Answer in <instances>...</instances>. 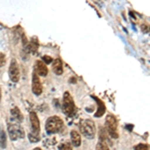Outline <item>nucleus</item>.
I'll list each match as a JSON object with an SVG mask.
<instances>
[{
  "instance_id": "1",
  "label": "nucleus",
  "mask_w": 150,
  "mask_h": 150,
  "mask_svg": "<svg viewBox=\"0 0 150 150\" xmlns=\"http://www.w3.org/2000/svg\"><path fill=\"white\" fill-rule=\"evenodd\" d=\"M45 128H46L47 133L54 134V133L62 131V129L64 128V123L61 118L58 117V116H51L47 119Z\"/></svg>"
},
{
  "instance_id": "2",
  "label": "nucleus",
  "mask_w": 150,
  "mask_h": 150,
  "mask_svg": "<svg viewBox=\"0 0 150 150\" xmlns=\"http://www.w3.org/2000/svg\"><path fill=\"white\" fill-rule=\"evenodd\" d=\"M80 131L86 138L93 139L95 137L96 128L95 124L91 119H85L82 120L80 123Z\"/></svg>"
},
{
  "instance_id": "3",
  "label": "nucleus",
  "mask_w": 150,
  "mask_h": 150,
  "mask_svg": "<svg viewBox=\"0 0 150 150\" xmlns=\"http://www.w3.org/2000/svg\"><path fill=\"white\" fill-rule=\"evenodd\" d=\"M8 134L9 137H10L11 140H17V139H21L24 138V135H25V132H24V129L18 123H8Z\"/></svg>"
},
{
  "instance_id": "4",
  "label": "nucleus",
  "mask_w": 150,
  "mask_h": 150,
  "mask_svg": "<svg viewBox=\"0 0 150 150\" xmlns=\"http://www.w3.org/2000/svg\"><path fill=\"white\" fill-rule=\"evenodd\" d=\"M105 125H106V129H107L108 133L112 138H118L119 134H118V130H117V120L113 115L108 114L106 116V120H105Z\"/></svg>"
},
{
  "instance_id": "5",
  "label": "nucleus",
  "mask_w": 150,
  "mask_h": 150,
  "mask_svg": "<svg viewBox=\"0 0 150 150\" xmlns=\"http://www.w3.org/2000/svg\"><path fill=\"white\" fill-rule=\"evenodd\" d=\"M62 109L67 116H72L75 113V104L69 92H65L63 95Z\"/></svg>"
},
{
  "instance_id": "6",
  "label": "nucleus",
  "mask_w": 150,
  "mask_h": 150,
  "mask_svg": "<svg viewBox=\"0 0 150 150\" xmlns=\"http://www.w3.org/2000/svg\"><path fill=\"white\" fill-rule=\"evenodd\" d=\"M9 78L12 82L16 83V82L19 81L20 79V69H19V65L17 63L15 59H12L10 62V65H9Z\"/></svg>"
},
{
  "instance_id": "7",
  "label": "nucleus",
  "mask_w": 150,
  "mask_h": 150,
  "mask_svg": "<svg viewBox=\"0 0 150 150\" xmlns=\"http://www.w3.org/2000/svg\"><path fill=\"white\" fill-rule=\"evenodd\" d=\"M29 118H30L31 127H32V134L39 136L40 133V122L38 119V116L35 112H30L29 114Z\"/></svg>"
},
{
  "instance_id": "8",
  "label": "nucleus",
  "mask_w": 150,
  "mask_h": 150,
  "mask_svg": "<svg viewBox=\"0 0 150 150\" xmlns=\"http://www.w3.org/2000/svg\"><path fill=\"white\" fill-rule=\"evenodd\" d=\"M42 84H41L40 78L38 77V75L36 73L32 74V92L35 94V95L39 96L42 94Z\"/></svg>"
},
{
  "instance_id": "9",
  "label": "nucleus",
  "mask_w": 150,
  "mask_h": 150,
  "mask_svg": "<svg viewBox=\"0 0 150 150\" xmlns=\"http://www.w3.org/2000/svg\"><path fill=\"white\" fill-rule=\"evenodd\" d=\"M34 73L40 76H46L48 73V68L46 64L41 60H36L34 64Z\"/></svg>"
},
{
  "instance_id": "10",
  "label": "nucleus",
  "mask_w": 150,
  "mask_h": 150,
  "mask_svg": "<svg viewBox=\"0 0 150 150\" xmlns=\"http://www.w3.org/2000/svg\"><path fill=\"white\" fill-rule=\"evenodd\" d=\"M11 117L12 120L16 123H20L23 121V115L18 107H13L11 109Z\"/></svg>"
},
{
  "instance_id": "11",
  "label": "nucleus",
  "mask_w": 150,
  "mask_h": 150,
  "mask_svg": "<svg viewBox=\"0 0 150 150\" xmlns=\"http://www.w3.org/2000/svg\"><path fill=\"white\" fill-rule=\"evenodd\" d=\"M52 69L56 75H61L62 73H63V64H62V61H61L60 58H57L56 60L53 61Z\"/></svg>"
},
{
  "instance_id": "12",
  "label": "nucleus",
  "mask_w": 150,
  "mask_h": 150,
  "mask_svg": "<svg viewBox=\"0 0 150 150\" xmlns=\"http://www.w3.org/2000/svg\"><path fill=\"white\" fill-rule=\"evenodd\" d=\"M70 136H71V142L72 144L74 145L75 147H79L81 145V137H80V134H79L77 131L75 130H72L70 132Z\"/></svg>"
},
{
  "instance_id": "13",
  "label": "nucleus",
  "mask_w": 150,
  "mask_h": 150,
  "mask_svg": "<svg viewBox=\"0 0 150 150\" xmlns=\"http://www.w3.org/2000/svg\"><path fill=\"white\" fill-rule=\"evenodd\" d=\"M92 97L98 102V110L95 113V117H101L103 115V113L105 112V105H104V103L99 98L95 97V96H92Z\"/></svg>"
},
{
  "instance_id": "14",
  "label": "nucleus",
  "mask_w": 150,
  "mask_h": 150,
  "mask_svg": "<svg viewBox=\"0 0 150 150\" xmlns=\"http://www.w3.org/2000/svg\"><path fill=\"white\" fill-rule=\"evenodd\" d=\"M96 150H109L107 143L105 140H100L99 139L97 145H96Z\"/></svg>"
},
{
  "instance_id": "15",
  "label": "nucleus",
  "mask_w": 150,
  "mask_h": 150,
  "mask_svg": "<svg viewBox=\"0 0 150 150\" xmlns=\"http://www.w3.org/2000/svg\"><path fill=\"white\" fill-rule=\"evenodd\" d=\"M0 147L1 148H5L6 147V134L4 130L0 131Z\"/></svg>"
},
{
  "instance_id": "16",
  "label": "nucleus",
  "mask_w": 150,
  "mask_h": 150,
  "mask_svg": "<svg viewBox=\"0 0 150 150\" xmlns=\"http://www.w3.org/2000/svg\"><path fill=\"white\" fill-rule=\"evenodd\" d=\"M59 150H72V146L70 145V143H61L58 146Z\"/></svg>"
},
{
  "instance_id": "17",
  "label": "nucleus",
  "mask_w": 150,
  "mask_h": 150,
  "mask_svg": "<svg viewBox=\"0 0 150 150\" xmlns=\"http://www.w3.org/2000/svg\"><path fill=\"white\" fill-rule=\"evenodd\" d=\"M134 150H149V146L147 144L140 143V144H137L136 146L134 147Z\"/></svg>"
},
{
  "instance_id": "18",
  "label": "nucleus",
  "mask_w": 150,
  "mask_h": 150,
  "mask_svg": "<svg viewBox=\"0 0 150 150\" xmlns=\"http://www.w3.org/2000/svg\"><path fill=\"white\" fill-rule=\"evenodd\" d=\"M28 138H29V140H30V142H38L39 141V136H36V135H34V134H32V133H29V135H28Z\"/></svg>"
},
{
  "instance_id": "19",
  "label": "nucleus",
  "mask_w": 150,
  "mask_h": 150,
  "mask_svg": "<svg viewBox=\"0 0 150 150\" xmlns=\"http://www.w3.org/2000/svg\"><path fill=\"white\" fill-rule=\"evenodd\" d=\"M6 64V57L3 53L0 52V67H3Z\"/></svg>"
},
{
  "instance_id": "20",
  "label": "nucleus",
  "mask_w": 150,
  "mask_h": 150,
  "mask_svg": "<svg viewBox=\"0 0 150 150\" xmlns=\"http://www.w3.org/2000/svg\"><path fill=\"white\" fill-rule=\"evenodd\" d=\"M141 30L143 31L144 33L149 32V31H150V25H148V24H146V23H143L141 25Z\"/></svg>"
},
{
  "instance_id": "21",
  "label": "nucleus",
  "mask_w": 150,
  "mask_h": 150,
  "mask_svg": "<svg viewBox=\"0 0 150 150\" xmlns=\"http://www.w3.org/2000/svg\"><path fill=\"white\" fill-rule=\"evenodd\" d=\"M42 59H43V62H44L45 64H49L52 62V58L50 56H48V55H44V56L42 57Z\"/></svg>"
},
{
  "instance_id": "22",
  "label": "nucleus",
  "mask_w": 150,
  "mask_h": 150,
  "mask_svg": "<svg viewBox=\"0 0 150 150\" xmlns=\"http://www.w3.org/2000/svg\"><path fill=\"white\" fill-rule=\"evenodd\" d=\"M1 97H2V92H1V87H0V102H1Z\"/></svg>"
},
{
  "instance_id": "23",
  "label": "nucleus",
  "mask_w": 150,
  "mask_h": 150,
  "mask_svg": "<svg viewBox=\"0 0 150 150\" xmlns=\"http://www.w3.org/2000/svg\"><path fill=\"white\" fill-rule=\"evenodd\" d=\"M33 150H41V149L39 148V147H36V148H34V149H33Z\"/></svg>"
}]
</instances>
